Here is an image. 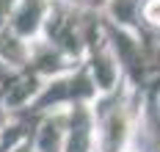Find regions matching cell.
Instances as JSON below:
<instances>
[{"label":"cell","instance_id":"1","mask_svg":"<svg viewBox=\"0 0 160 152\" xmlns=\"http://www.w3.org/2000/svg\"><path fill=\"white\" fill-rule=\"evenodd\" d=\"M146 17L155 19V22H160V0H158V3H152V6L146 8Z\"/></svg>","mask_w":160,"mask_h":152}]
</instances>
